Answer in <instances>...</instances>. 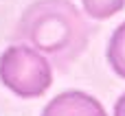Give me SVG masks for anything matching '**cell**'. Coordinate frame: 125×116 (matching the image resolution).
<instances>
[{"label": "cell", "mask_w": 125, "mask_h": 116, "mask_svg": "<svg viewBox=\"0 0 125 116\" xmlns=\"http://www.w3.org/2000/svg\"><path fill=\"white\" fill-rule=\"evenodd\" d=\"M0 81L22 99L42 97L53 83L51 61L26 44L9 46L0 57Z\"/></svg>", "instance_id": "2"}, {"label": "cell", "mask_w": 125, "mask_h": 116, "mask_svg": "<svg viewBox=\"0 0 125 116\" xmlns=\"http://www.w3.org/2000/svg\"><path fill=\"white\" fill-rule=\"evenodd\" d=\"M108 61L112 66V70L125 79V22L114 31V35L110 37L108 44Z\"/></svg>", "instance_id": "4"}, {"label": "cell", "mask_w": 125, "mask_h": 116, "mask_svg": "<svg viewBox=\"0 0 125 116\" xmlns=\"http://www.w3.org/2000/svg\"><path fill=\"white\" fill-rule=\"evenodd\" d=\"M90 33V24L70 0H35L20 15L13 37L64 70L86 50Z\"/></svg>", "instance_id": "1"}, {"label": "cell", "mask_w": 125, "mask_h": 116, "mask_svg": "<svg viewBox=\"0 0 125 116\" xmlns=\"http://www.w3.org/2000/svg\"><path fill=\"white\" fill-rule=\"evenodd\" d=\"M114 116H125V94L116 101V105H114Z\"/></svg>", "instance_id": "6"}, {"label": "cell", "mask_w": 125, "mask_h": 116, "mask_svg": "<svg viewBox=\"0 0 125 116\" xmlns=\"http://www.w3.org/2000/svg\"><path fill=\"white\" fill-rule=\"evenodd\" d=\"M81 2H83L86 13L94 20L112 18L114 13H119L125 7V0H81Z\"/></svg>", "instance_id": "5"}, {"label": "cell", "mask_w": 125, "mask_h": 116, "mask_svg": "<svg viewBox=\"0 0 125 116\" xmlns=\"http://www.w3.org/2000/svg\"><path fill=\"white\" fill-rule=\"evenodd\" d=\"M42 116H108L103 105L86 92H62L46 107Z\"/></svg>", "instance_id": "3"}]
</instances>
